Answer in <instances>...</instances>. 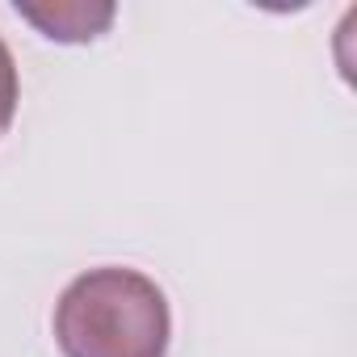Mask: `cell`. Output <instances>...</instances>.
<instances>
[{"label": "cell", "instance_id": "cell-1", "mask_svg": "<svg viewBox=\"0 0 357 357\" xmlns=\"http://www.w3.org/2000/svg\"><path fill=\"white\" fill-rule=\"evenodd\" d=\"M55 340L63 357H164V290L135 269H89L55 307Z\"/></svg>", "mask_w": 357, "mask_h": 357}, {"label": "cell", "instance_id": "cell-2", "mask_svg": "<svg viewBox=\"0 0 357 357\" xmlns=\"http://www.w3.org/2000/svg\"><path fill=\"white\" fill-rule=\"evenodd\" d=\"M26 22H34L55 43H89L109 30L114 5H84V0H55V5H17Z\"/></svg>", "mask_w": 357, "mask_h": 357}, {"label": "cell", "instance_id": "cell-3", "mask_svg": "<svg viewBox=\"0 0 357 357\" xmlns=\"http://www.w3.org/2000/svg\"><path fill=\"white\" fill-rule=\"evenodd\" d=\"M13 114H17V63H13L5 38H0V135L13 122Z\"/></svg>", "mask_w": 357, "mask_h": 357}]
</instances>
